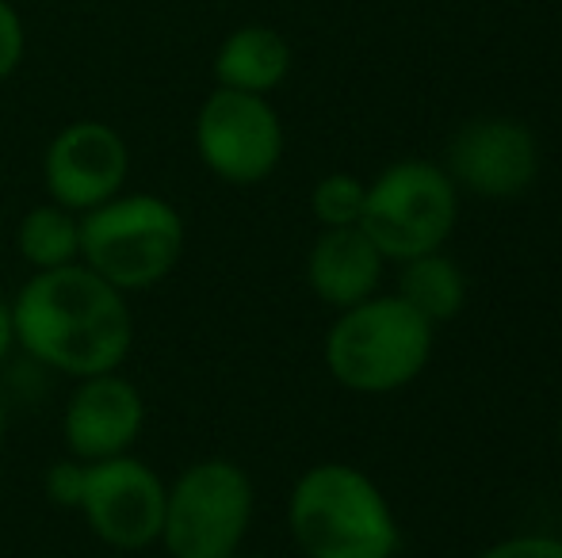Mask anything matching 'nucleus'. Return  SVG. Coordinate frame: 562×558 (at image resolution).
Here are the masks:
<instances>
[{"mask_svg":"<svg viewBox=\"0 0 562 558\" xmlns=\"http://www.w3.org/2000/svg\"><path fill=\"white\" fill-rule=\"evenodd\" d=\"M252 521V482L237 463L200 459L165 490L161 547L169 558H229Z\"/></svg>","mask_w":562,"mask_h":558,"instance_id":"39448f33","label":"nucleus"},{"mask_svg":"<svg viewBox=\"0 0 562 558\" xmlns=\"http://www.w3.org/2000/svg\"><path fill=\"white\" fill-rule=\"evenodd\" d=\"M432 352V321L406 298H363L348 306L326 337L334 379L360 395H386L425 372Z\"/></svg>","mask_w":562,"mask_h":558,"instance_id":"20e7f679","label":"nucleus"},{"mask_svg":"<svg viewBox=\"0 0 562 558\" xmlns=\"http://www.w3.org/2000/svg\"><path fill=\"white\" fill-rule=\"evenodd\" d=\"M12 321L15 344L69 379L119 372L134 344L126 295L81 261L31 272L12 298Z\"/></svg>","mask_w":562,"mask_h":558,"instance_id":"f257e3e1","label":"nucleus"},{"mask_svg":"<svg viewBox=\"0 0 562 558\" xmlns=\"http://www.w3.org/2000/svg\"><path fill=\"white\" fill-rule=\"evenodd\" d=\"M456 184L440 164L398 161L368 187L360 230L394 261L437 253L456 226Z\"/></svg>","mask_w":562,"mask_h":558,"instance_id":"423d86ee","label":"nucleus"},{"mask_svg":"<svg viewBox=\"0 0 562 558\" xmlns=\"http://www.w3.org/2000/svg\"><path fill=\"white\" fill-rule=\"evenodd\" d=\"M4 432H8V413H4V402H0V447H4Z\"/></svg>","mask_w":562,"mask_h":558,"instance_id":"412c9836","label":"nucleus"},{"mask_svg":"<svg viewBox=\"0 0 562 558\" xmlns=\"http://www.w3.org/2000/svg\"><path fill=\"white\" fill-rule=\"evenodd\" d=\"M85 467H89V463L74 459V455L46 467L43 490H46V498H50L54 509H74V513H77V505H81V493H85Z\"/></svg>","mask_w":562,"mask_h":558,"instance_id":"f3484780","label":"nucleus"},{"mask_svg":"<svg viewBox=\"0 0 562 558\" xmlns=\"http://www.w3.org/2000/svg\"><path fill=\"white\" fill-rule=\"evenodd\" d=\"M146 429L142 390L119 372L77 379L74 395L61 413V436L74 459L100 463L126 455Z\"/></svg>","mask_w":562,"mask_h":558,"instance_id":"9d476101","label":"nucleus"},{"mask_svg":"<svg viewBox=\"0 0 562 558\" xmlns=\"http://www.w3.org/2000/svg\"><path fill=\"white\" fill-rule=\"evenodd\" d=\"M291 536L306 558H391L398 524L363 470L348 463H318L291 490Z\"/></svg>","mask_w":562,"mask_h":558,"instance_id":"f03ea898","label":"nucleus"},{"mask_svg":"<svg viewBox=\"0 0 562 558\" xmlns=\"http://www.w3.org/2000/svg\"><path fill=\"white\" fill-rule=\"evenodd\" d=\"M448 169L474 195L513 200L540 172V146L517 119H474L451 141Z\"/></svg>","mask_w":562,"mask_h":558,"instance_id":"9b49d317","label":"nucleus"},{"mask_svg":"<svg viewBox=\"0 0 562 558\" xmlns=\"http://www.w3.org/2000/svg\"><path fill=\"white\" fill-rule=\"evenodd\" d=\"M195 149L226 184H260L283 157V123L268 96L215 89L195 115Z\"/></svg>","mask_w":562,"mask_h":558,"instance_id":"0eeeda50","label":"nucleus"},{"mask_svg":"<svg viewBox=\"0 0 562 558\" xmlns=\"http://www.w3.org/2000/svg\"><path fill=\"white\" fill-rule=\"evenodd\" d=\"M288 73H291L288 38L280 31L265 27V23H249V27L229 31L215 54L218 89L268 96V92L288 81Z\"/></svg>","mask_w":562,"mask_h":558,"instance_id":"ddd939ff","label":"nucleus"},{"mask_svg":"<svg viewBox=\"0 0 562 558\" xmlns=\"http://www.w3.org/2000/svg\"><path fill=\"white\" fill-rule=\"evenodd\" d=\"M425 321H451L459 310H463L467 298V283L463 272L448 261V257L425 253L406 261V272H402V295Z\"/></svg>","mask_w":562,"mask_h":558,"instance_id":"2eb2a0df","label":"nucleus"},{"mask_svg":"<svg viewBox=\"0 0 562 558\" xmlns=\"http://www.w3.org/2000/svg\"><path fill=\"white\" fill-rule=\"evenodd\" d=\"M479 558H562V539H551V536L505 539V544L490 547V551Z\"/></svg>","mask_w":562,"mask_h":558,"instance_id":"6ab92c4d","label":"nucleus"},{"mask_svg":"<svg viewBox=\"0 0 562 558\" xmlns=\"http://www.w3.org/2000/svg\"><path fill=\"white\" fill-rule=\"evenodd\" d=\"M165 482L138 455H115L85 467V493L77 513L100 544L115 551H146L161 544L165 521Z\"/></svg>","mask_w":562,"mask_h":558,"instance_id":"6e6552de","label":"nucleus"},{"mask_svg":"<svg viewBox=\"0 0 562 558\" xmlns=\"http://www.w3.org/2000/svg\"><path fill=\"white\" fill-rule=\"evenodd\" d=\"M559 436H562V418H559Z\"/></svg>","mask_w":562,"mask_h":558,"instance_id":"5701e85b","label":"nucleus"},{"mask_svg":"<svg viewBox=\"0 0 562 558\" xmlns=\"http://www.w3.org/2000/svg\"><path fill=\"white\" fill-rule=\"evenodd\" d=\"M131 176V149L112 123L77 119L50 138L43 157V184L50 203L85 215L115 200Z\"/></svg>","mask_w":562,"mask_h":558,"instance_id":"1a4fd4ad","label":"nucleus"},{"mask_svg":"<svg viewBox=\"0 0 562 558\" xmlns=\"http://www.w3.org/2000/svg\"><path fill=\"white\" fill-rule=\"evenodd\" d=\"M15 249L31 272L66 269L81 261V218L58 203L31 207L15 226Z\"/></svg>","mask_w":562,"mask_h":558,"instance_id":"4468645a","label":"nucleus"},{"mask_svg":"<svg viewBox=\"0 0 562 558\" xmlns=\"http://www.w3.org/2000/svg\"><path fill=\"white\" fill-rule=\"evenodd\" d=\"M15 349V321H12V303L0 298V364L12 356Z\"/></svg>","mask_w":562,"mask_h":558,"instance_id":"aec40b11","label":"nucleus"},{"mask_svg":"<svg viewBox=\"0 0 562 558\" xmlns=\"http://www.w3.org/2000/svg\"><path fill=\"white\" fill-rule=\"evenodd\" d=\"M23 50H27V35H23V20L8 0H0V81L20 69Z\"/></svg>","mask_w":562,"mask_h":558,"instance_id":"a211bd4d","label":"nucleus"},{"mask_svg":"<svg viewBox=\"0 0 562 558\" xmlns=\"http://www.w3.org/2000/svg\"><path fill=\"white\" fill-rule=\"evenodd\" d=\"M379 276H383V253L360 226H337L322 230L306 257V280L322 303L348 310L375 295Z\"/></svg>","mask_w":562,"mask_h":558,"instance_id":"f8f14e48","label":"nucleus"},{"mask_svg":"<svg viewBox=\"0 0 562 558\" xmlns=\"http://www.w3.org/2000/svg\"><path fill=\"white\" fill-rule=\"evenodd\" d=\"M229 558H260V555H241V551H234V555H229Z\"/></svg>","mask_w":562,"mask_h":558,"instance_id":"4be33fe9","label":"nucleus"},{"mask_svg":"<svg viewBox=\"0 0 562 558\" xmlns=\"http://www.w3.org/2000/svg\"><path fill=\"white\" fill-rule=\"evenodd\" d=\"M188 246L184 215L149 192H119L81 215V264L123 295L157 287Z\"/></svg>","mask_w":562,"mask_h":558,"instance_id":"7ed1b4c3","label":"nucleus"},{"mask_svg":"<svg viewBox=\"0 0 562 558\" xmlns=\"http://www.w3.org/2000/svg\"><path fill=\"white\" fill-rule=\"evenodd\" d=\"M363 200H368V184L348 172H334V176L318 180L311 195L314 218H318L326 230H337V226H360L363 215Z\"/></svg>","mask_w":562,"mask_h":558,"instance_id":"dca6fc26","label":"nucleus"}]
</instances>
